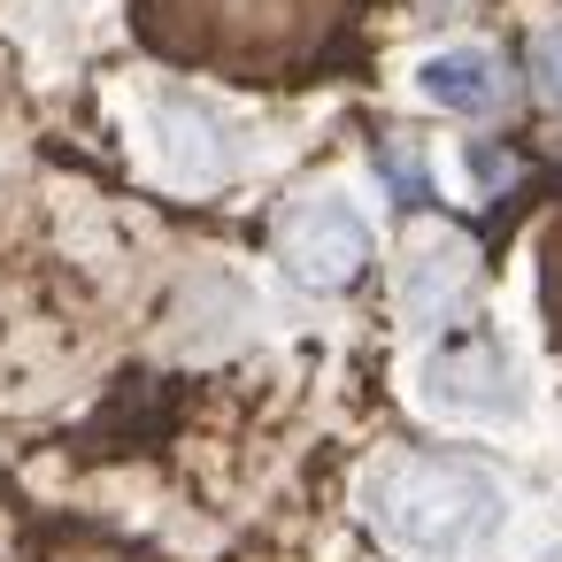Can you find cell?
<instances>
[{"label": "cell", "mask_w": 562, "mask_h": 562, "mask_svg": "<svg viewBox=\"0 0 562 562\" xmlns=\"http://www.w3.org/2000/svg\"><path fill=\"white\" fill-rule=\"evenodd\" d=\"M362 516L416 562H462L508 524V493L493 470H470V462L385 454L362 477Z\"/></svg>", "instance_id": "6da1fadb"}, {"label": "cell", "mask_w": 562, "mask_h": 562, "mask_svg": "<svg viewBox=\"0 0 562 562\" xmlns=\"http://www.w3.org/2000/svg\"><path fill=\"white\" fill-rule=\"evenodd\" d=\"M470 170H477V186H501V170H508V162H501L493 147H470Z\"/></svg>", "instance_id": "ba28073f"}, {"label": "cell", "mask_w": 562, "mask_h": 562, "mask_svg": "<svg viewBox=\"0 0 562 562\" xmlns=\"http://www.w3.org/2000/svg\"><path fill=\"white\" fill-rule=\"evenodd\" d=\"M462 285H470V247L454 232L408 239V255H401V316H408V331H439L454 316Z\"/></svg>", "instance_id": "277c9868"}, {"label": "cell", "mask_w": 562, "mask_h": 562, "mask_svg": "<svg viewBox=\"0 0 562 562\" xmlns=\"http://www.w3.org/2000/svg\"><path fill=\"white\" fill-rule=\"evenodd\" d=\"M416 101L447 109V116H493L508 101V78H501V55L493 47H431L416 70H408Z\"/></svg>", "instance_id": "5b68a950"}, {"label": "cell", "mask_w": 562, "mask_h": 562, "mask_svg": "<svg viewBox=\"0 0 562 562\" xmlns=\"http://www.w3.org/2000/svg\"><path fill=\"white\" fill-rule=\"evenodd\" d=\"M378 162H385V193H393L401 209H416V201L431 193V186H424V162H416V155H401V147H393V155H378Z\"/></svg>", "instance_id": "52a82bcc"}, {"label": "cell", "mask_w": 562, "mask_h": 562, "mask_svg": "<svg viewBox=\"0 0 562 562\" xmlns=\"http://www.w3.org/2000/svg\"><path fill=\"white\" fill-rule=\"evenodd\" d=\"M278 255H285V270L301 278V285H347L362 262H370V224H362V209L347 201V193H308V201H293L285 209V224H278Z\"/></svg>", "instance_id": "3957f363"}, {"label": "cell", "mask_w": 562, "mask_h": 562, "mask_svg": "<svg viewBox=\"0 0 562 562\" xmlns=\"http://www.w3.org/2000/svg\"><path fill=\"white\" fill-rule=\"evenodd\" d=\"M155 155L178 186H209L224 170V132L193 109V101H162L155 109Z\"/></svg>", "instance_id": "8992f818"}, {"label": "cell", "mask_w": 562, "mask_h": 562, "mask_svg": "<svg viewBox=\"0 0 562 562\" xmlns=\"http://www.w3.org/2000/svg\"><path fill=\"white\" fill-rule=\"evenodd\" d=\"M416 401L431 416H454V424H524L531 408V385H524V362L501 347V339H454L439 347L431 362H416Z\"/></svg>", "instance_id": "7a4b0ae2"}, {"label": "cell", "mask_w": 562, "mask_h": 562, "mask_svg": "<svg viewBox=\"0 0 562 562\" xmlns=\"http://www.w3.org/2000/svg\"><path fill=\"white\" fill-rule=\"evenodd\" d=\"M547 55H554V78H562V32H554V40H547Z\"/></svg>", "instance_id": "9c48e42d"}]
</instances>
